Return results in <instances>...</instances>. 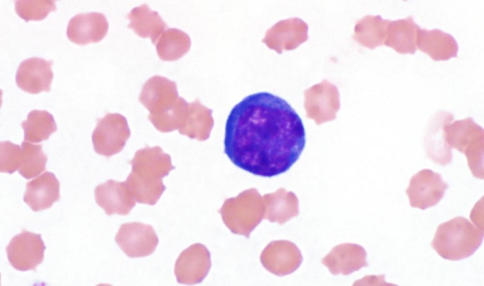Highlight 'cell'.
I'll use <instances>...</instances> for the list:
<instances>
[{
	"instance_id": "1",
	"label": "cell",
	"mask_w": 484,
	"mask_h": 286,
	"mask_svg": "<svg viewBox=\"0 0 484 286\" xmlns=\"http://www.w3.org/2000/svg\"><path fill=\"white\" fill-rule=\"evenodd\" d=\"M300 117L284 99L268 92L249 95L231 110L224 153L236 166L262 177L286 172L305 146Z\"/></svg>"
},
{
	"instance_id": "2",
	"label": "cell",
	"mask_w": 484,
	"mask_h": 286,
	"mask_svg": "<svg viewBox=\"0 0 484 286\" xmlns=\"http://www.w3.org/2000/svg\"><path fill=\"white\" fill-rule=\"evenodd\" d=\"M139 100L149 112L148 119L158 131L177 129L182 134L190 117L192 102L179 96L175 82L152 76L143 85Z\"/></svg>"
},
{
	"instance_id": "3",
	"label": "cell",
	"mask_w": 484,
	"mask_h": 286,
	"mask_svg": "<svg viewBox=\"0 0 484 286\" xmlns=\"http://www.w3.org/2000/svg\"><path fill=\"white\" fill-rule=\"evenodd\" d=\"M132 171L125 183L135 199L140 203L154 205L166 187L164 176L174 169L171 157L159 146L137 150L129 161Z\"/></svg>"
},
{
	"instance_id": "4",
	"label": "cell",
	"mask_w": 484,
	"mask_h": 286,
	"mask_svg": "<svg viewBox=\"0 0 484 286\" xmlns=\"http://www.w3.org/2000/svg\"><path fill=\"white\" fill-rule=\"evenodd\" d=\"M483 231L463 216L441 223L431 243L443 258L461 260L471 256L481 245Z\"/></svg>"
},
{
	"instance_id": "5",
	"label": "cell",
	"mask_w": 484,
	"mask_h": 286,
	"mask_svg": "<svg viewBox=\"0 0 484 286\" xmlns=\"http://www.w3.org/2000/svg\"><path fill=\"white\" fill-rule=\"evenodd\" d=\"M444 133L449 147L465 155L473 176L483 179V128L472 117H467L448 123L444 127Z\"/></svg>"
},
{
	"instance_id": "6",
	"label": "cell",
	"mask_w": 484,
	"mask_h": 286,
	"mask_svg": "<svg viewBox=\"0 0 484 286\" xmlns=\"http://www.w3.org/2000/svg\"><path fill=\"white\" fill-rule=\"evenodd\" d=\"M219 212L224 224L235 233L249 238L264 218V201L255 189L226 199Z\"/></svg>"
},
{
	"instance_id": "7",
	"label": "cell",
	"mask_w": 484,
	"mask_h": 286,
	"mask_svg": "<svg viewBox=\"0 0 484 286\" xmlns=\"http://www.w3.org/2000/svg\"><path fill=\"white\" fill-rule=\"evenodd\" d=\"M130 136L127 119L119 113H107L98 119L92 141L96 153L110 157L121 152Z\"/></svg>"
},
{
	"instance_id": "8",
	"label": "cell",
	"mask_w": 484,
	"mask_h": 286,
	"mask_svg": "<svg viewBox=\"0 0 484 286\" xmlns=\"http://www.w3.org/2000/svg\"><path fill=\"white\" fill-rule=\"evenodd\" d=\"M448 187L440 174L424 169L411 178L406 194L411 207L425 210L438 204Z\"/></svg>"
},
{
	"instance_id": "9",
	"label": "cell",
	"mask_w": 484,
	"mask_h": 286,
	"mask_svg": "<svg viewBox=\"0 0 484 286\" xmlns=\"http://www.w3.org/2000/svg\"><path fill=\"white\" fill-rule=\"evenodd\" d=\"M46 246L41 234L23 230L6 248L11 265L20 271L35 270L44 258Z\"/></svg>"
},
{
	"instance_id": "10",
	"label": "cell",
	"mask_w": 484,
	"mask_h": 286,
	"mask_svg": "<svg viewBox=\"0 0 484 286\" xmlns=\"http://www.w3.org/2000/svg\"><path fill=\"white\" fill-rule=\"evenodd\" d=\"M115 242L130 258H142L151 255L159 243L153 227L140 222L120 226Z\"/></svg>"
},
{
	"instance_id": "11",
	"label": "cell",
	"mask_w": 484,
	"mask_h": 286,
	"mask_svg": "<svg viewBox=\"0 0 484 286\" xmlns=\"http://www.w3.org/2000/svg\"><path fill=\"white\" fill-rule=\"evenodd\" d=\"M211 257L202 244L191 245L181 253L174 267V274L179 283L194 285L201 282L211 268Z\"/></svg>"
},
{
	"instance_id": "12",
	"label": "cell",
	"mask_w": 484,
	"mask_h": 286,
	"mask_svg": "<svg viewBox=\"0 0 484 286\" xmlns=\"http://www.w3.org/2000/svg\"><path fill=\"white\" fill-rule=\"evenodd\" d=\"M51 60L32 57L23 60L17 70L16 82L22 90L37 94L49 92L53 78Z\"/></svg>"
},
{
	"instance_id": "13",
	"label": "cell",
	"mask_w": 484,
	"mask_h": 286,
	"mask_svg": "<svg viewBox=\"0 0 484 286\" xmlns=\"http://www.w3.org/2000/svg\"><path fill=\"white\" fill-rule=\"evenodd\" d=\"M95 198L97 204L108 216L127 215L137 202L125 181L113 179H108L95 187Z\"/></svg>"
},
{
	"instance_id": "14",
	"label": "cell",
	"mask_w": 484,
	"mask_h": 286,
	"mask_svg": "<svg viewBox=\"0 0 484 286\" xmlns=\"http://www.w3.org/2000/svg\"><path fill=\"white\" fill-rule=\"evenodd\" d=\"M108 27V22L103 14H79L70 19L66 34L73 43L86 45L100 41L107 34Z\"/></svg>"
},
{
	"instance_id": "15",
	"label": "cell",
	"mask_w": 484,
	"mask_h": 286,
	"mask_svg": "<svg viewBox=\"0 0 484 286\" xmlns=\"http://www.w3.org/2000/svg\"><path fill=\"white\" fill-rule=\"evenodd\" d=\"M261 261L266 270L281 276L295 270L302 262V255L293 243L278 240L271 242L265 248Z\"/></svg>"
},
{
	"instance_id": "16",
	"label": "cell",
	"mask_w": 484,
	"mask_h": 286,
	"mask_svg": "<svg viewBox=\"0 0 484 286\" xmlns=\"http://www.w3.org/2000/svg\"><path fill=\"white\" fill-rule=\"evenodd\" d=\"M453 120L448 112H438L432 118L424 137V146L428 158L442 166L452 161L451 149L448 145L444 133L445 126Z\"/></svg>"
},
{
	"instance_id": "17",
	"label": "cell",
	"mask_w": 484,
	"mask_h": 286,
	"mask_svg": "<svg viewBox=\"0 0 484 286\" xmlns=\"http://www.w3.org/2000/svg\"><path fill=\"white\" fill-rule=\"evenodd\" d=\"M366 258L367 253L361 245L347 243L333 248L322 260V263L334 275H348L367 266Z\"/></svg>"
},
{
	"instance_id": "18",
	"label": "cell",
	"mask_w": 484,
	"mask_h": 286,
	"mask_svg": "<svg viewBox=\"0 0 484 286\" xmlns=\"http://www.w3.org/2000/svg\"><path fill=\"white\" fill-rule=\"evenodd\" d=\"M60 199V183L54 174L45 171L26 184L24 202L33 211L49 208Z\"/></svg>"
},
{
	"instance_id": "19",
	"label": "cell",
	"mask_w": 484,
	"mask_h": 286,
	"mask_svg": "<svg viewBox=\"0 0 484 286\" xmlns=\"http://www.w3.org/2000/svg\"><path fill=\"white\" fill-rule=\"evenodd\" d=\"M417 47L436 61L448 60L456 57L458 46L455 38L440 29H419Z\"/></svg>"
},
{
	"instance_id": "20",
	"label": "cell",
	"mask_w": 484,
	"mask_h": 286,
	"mask_svg": "<svg viewBox=\"0 0 484 286\" xmlns=\"http://www.w3.org/2000/svg\"><path fill=\"white\" fill-rule=\"evenodd\" d=\"M419 29L411 16L389 21L384 45L401 54H414L417 50Z\"/></svg>"
},
{
	"instance_id": "21",
	"label": "cell",
	"mask_w": 484,
	"mask_h": 286,
	"mask_svg": "<svg viewBox=\"0 0 484 286\" xmlns=\"http://www.w3.org/2000/svg\"><path fill=\"white\" fill-rule=\"evenodd\" d=\"M127 17L130 20L128 28L142 38H149L153 44L167 27L159 14L145 4L132 9Z\"/></svg>"
},
{
	"instance_id": "22",
	"label": "cell",
	"mask_w": 484,
	"mask_h": 286,
	"mask_svg": "<svg viewBox=\"0 0 484 286\" xmlns=\"http://www.w3.org/2000/svg\"><path fill=\"white\" fill-rule=\"evenodd\" d=\"M389 22L379 15L366 16L356 23L353 38L370 49L384 45Z\"/></svg>"
},
{
	"instance_id": "23",
	"label": "cell",
	"mask_w": 484,
	"mask_h": 286,
	"mask_svg": "<svg viewBox=\"0 0 484 286\" xmlns=\"http://www.w3.org/2000/svg\"><path fill=\"white\" fill-rule=\"evenodd\" d=\"M191 40L187 33L177 28H167L156 43L158 56L162 60L179 59L190 49Z\"/></svg>"
},
{
	"instance_id": "24",
	"label": "cell",
	"mask_w": 484,
	"mask_h": 286,
	"mask_svg": "<svg viewBox=\"0 0 484 286\" xmlns=\"http://www.w3.org/2000/svg\"><path fill=\"white\" fill-rule=\"evenodd\" d=\"M24 141L38 143L47 140L57 130L53 115L46 110H33L21 123Z\"/></svg>"
},
{
	"instance_id": "25",
	"label": "cell",
	"mask_w": 484,
	"mask_h": 286,
	"mask_svg": "<svg viewBox=\"0 0 484 286\" xmlns=\"http://www.w3.org/2000/svg\"><path fill=\"white\" fill-rule=\"evenodd\" d=\"M21 147L22 158L19 173L23 178L30 179L45 171L48 157L42 150V145L23 141Z\"/></svg>"
},
{
	"instance_id": "26",
	"label": "cell",
	"mask_w": 484,
	"mask_h": 286,
	"mask_svg": "<svg viewBox=\"0 0 484 286\" xmlns=\"http://www.w3.org/2000/svg\"><path fill=\"white\" fill-rule=\"evenodd\" d=\"M56 9L55 1H16V14L26 21H40Z\"/></svg>"
},
{
	"instance_id": "27",
	"label": "cell",
	"mask_w": 484,
	"mask_h": 286,
	"mask_svg": "<svg viewBox=\"0 0 484 286\" xmlns=\"http://www.w3.org/2000/svg\"><path fill=\"white\" fill-rule=\"evenodd\" d=\"M22 158V147L9 141L0 144V171L12 174L19 169Z\"/></svg>"
}]
</instances>
